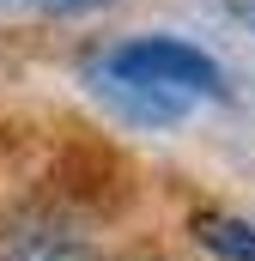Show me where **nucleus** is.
<instances>
[{
	"mask_svg": "<svg viewBox=\"0 0 255 261\" xmlns=\"http://www.w3.org/2000/svg\"><path fill=\"white\" fill-rule=\"evenodd\" d=\"M91 85L122 110L128 122H140V128H170V122H183L194 110L189 97H170V91H152V85H122V79H97V73H91Z\"/></svg>",
	"mask_w": 255,
	"mask_h": 261,
	"instance_id": "nucleus-3",
	"label": "nucleus"
},
{
	"mask_svg": "<svg viewBox=\"0 0 255 261\" xmlns=\"http://www.w3.org/2000/svg\"><path fill=\"white\" fill-rule=\"evenodd\" d=\"M37 12H55V18H79V12H97V6H116V0H31Z\"/></svg>",
	"mask_w": 255,
	"mask_h": 261,
	"instance_id": "nucleus-5",
	"label": "nucleus"
},
{
	"mask_svg": "<svg viewBox=\"0 0 255 261\" xmlns=\"http://www.w3.org/2000/svg\"><path fill=\"white\" fill-rule=\"evenodd\" d=\"M0 261H104V249L67 219H12L0 231Z\"/></svg>",
	"mask_w": 255,
	"mask_h": 261,
	"instance_id": "nucleus-2",
	"label": "nucleus"
},
{
	"mask_svg": "<svg viewBox=\"0 0 255 261\" xmlns=\"http://www.w3.org/2000/svg\"><path fill=\"white\" fill-rule=\"evenodd\" d=\"M91 73L97 79H122V85H152V91H170V97H189V103L225 97V67L207 49H194L189 37H164V31L116 43Z\"/></svg>",
	"mask_w": 255,
	"mask_h": 261,
	"instance_id": "nucleus-1",
	"label": "nucleus"
},
{
	"mask_svg": "<svg viewBox=\"0 0 255 261\" xmlns=\"http://www.w3.org/2000/svg\"><path fill=\"white\" fill-rule=\"evenodd\" d=\"M189 231L213 261H255V219H243V213H219V206L194 213Z\"/></svg>",
	"mask_w": 255,
	"mask_h": 261,
	"instance_id": "nucleus-4",
	"label": "nucleus"
}]
</instances>
